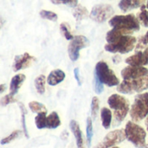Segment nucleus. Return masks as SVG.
Segmentation results:
<instances>
[{
	"label": "nucleus",
	"instance_id": "nucleus-1",
	"mask_svg": "<svg viewBox=\"0 0 148 148\" xmlns=\"http://www.w3.org/2000/svg\"><path fill=\"white\" fill-rule=\"evenodd\" d=\"M108 23L112 28L123 29L130 34L140 29V22L134 14L114 16L110 18Z\"/></svg>",
	"mask_w": 148,
	"mask_h": 148
},
{
	"label": "nucleus",
	"instance_id": "nucleus-2",
	"mask_svg": "<svg viewBox=\"0 0 148 148\" xmlns=\"http://www.w3.org/2000/svg\"><path fill=\"white\" fill-rule=\"evenodd\" d=\"M108 104L111 109L114 110V116L116 123H121L127 117L128 112H130L129 101L122 95L114 94L109 96Z\"/></svg>",
	"mask_w": 148,
	"mask_h": 148
},
{
	"label": "nucleus",
	"instance_id": "nucleus-3",
	"mask_svg": "<svg viewBox=\"0 0 148 148\" xmlns=\"http://www.w3.org/2000/svg\"><path fill=\"white\" fill-rule=\"evenodd\" d=\"M136 42H137L136 37L131 35H125L118 38L113 43H107L104 48L105 50L109 53L127 54L136 47Z\"/></svg>",
	"mask_w": 148,
	"mask_h": 148
},
{
	"label": "nucleus",
	"instance_id": "nucleus-4",
	"mask_svg": "<svg viewBox=\"0 0 148 148\" xmlns=\"http://www.w3.org/2000/svg\"><path fill=\"white\" fill-rule=\"evenodd\" d=\"M126 137L135 147L145 148L147 133L146 130L140 126L137 125L134 121H128L125 128Z\"/></svg>",
	"mask_w": 148,
	"mask_h": 148
},
{
	"label": "nucleus",
	"instance_id": "nucleus-5",
	"mask_svg": "<svg viewBox=\"0 0 148 148\" xmlns=\"http://www.w3.org/2000/svg\"><path fill=\"white\" fill-rule=\"evenodd\" d=\"M147 89H148V73L136 79L123 80V82L117 86V91L125 95L140 93Z\"/></svg>",
	"mask_w": 148,
	"mask_h": 148
},
{
	"label": "nucleus",
	"instance_id": "nucleus-6",
	"mask_svg": "<svg viewBox=\"0 0 148 148\" xmlns=\"http://www.w3.org/2000/svg\"><path fill=\"white\" fill-rule=\"evenodd\" d=\"M95 76H96L101 82L108 87H115L120 84V80L104 61H100L96 63Z\"/></svg>",
	"mask_w": 148,
	"mask_h": 148
},
{
	"label": "nucleus",
	"instance_id": "nucleus-7",
	"mask_svg": "<svg viewBox=\"0 0 148 148\" xmlns=\"http://www.w3.org/2000/svg\"><path fill=\"white\" fill-rule=\"evenodd\" d=\"M148 115V93L139 94L135 96L134 101L130 109L132 121L138 122L147 117Z\"/></svg>",
	"mask_w": 148,
	"mask_h": 148
},
{
	"label": "nucleus",
	"instance_id": "nucleus-8",
	"mask_svg": "<svg viewBox=\"0 0 148 148\" xmlns=\"http://www.w3.org/2000/svg\"><path fill=\"white\" fill-rule=\"evenodd\" d=\"M89 45L88 39L84 36H76L71 40L70 43L68 46V53L70 60L75 62L79 59L80 50Z\"/></svg>",
	"mask_w": 148,
	"mask_h": 148
},
{
	"label": "nucleus",
	"instance_id": "nucleus-9",
	"mask_svg": "<svg viewBox=\"0 0 148 148\" xmlns=\"http://www.w3.org/2000/svg\"><path fill=\"white\" fill-rule=\"evenodd\" d=\"M114 13V8L109 4H97L95 5L90 12V17L93 21L101 23L110 18Z\"/></svg>",
	"mask_w": 148,
	"mask_h": 148
},
{
	"label": "nucleus",
	"instance_id": "nucleus-10",
	"mask_svg": "<svg viewBox=\"0 0 148 148\" xmlns=\"http://www.w3.org/2000/svg\"><path fill=\"white\" fill-rule=\"evenodd\" d=\"M125 139H127L125 130L118 129V130H114V131L108 133L105 136L101 144L104 146L105 148H111L121 143L122 141L125 140Z\"/></svg>",
	"mask_w": 148,
	"mask_h": 148
},
{
	"label": "nucleus",
	"instance_id": "nucleus-11",
	"mask_svg": "<svg viewBox=\"0 0 148 148\" xmlns=\"http://www.w3.org/2000/svg\"><path fill=\"white\" fill-rule=\"evenodd\" d=\"M148 73V69L144 66H127L121 70L123 80H133L141 77Z\"/></svg>",
	"mask_w": 148,
	"mask_h": 148
},
{
	"label": "nucleus",
	"instance_id": "nucleus-12",
	"mask_svg": "<svg viewBox=\"0 0 148 148\" xmlns=\"http://www.w3.org/2000/svg\"><path fill=\"white\" fill-rule=\"evenodd\" d=\"M36 61V58L30 56L29 53H23V55L16 56L13 62V69L14 71H19L21 69H24L29 66Z\"/></svg>",
	"mask_w": 148,
	"mask_h": 148
},
{
	"label": "nucleus",
	"instance_id": "nucleus-13",
	"mask_svg": "<svg viewBox=\"0 0 148 148\" xmlns=\"http://www.w3.org/2000/svg\"><path fill=\"white\" fill-rule=\"evenodd\" d=\"M126 62L131 66H146L148 64V60L144 51H137L134 56L127 57Z\"/></svg>",
	"mask_w": 148,
	"mask_h": 148
},
{
	"label": "nucleus",
	"instance_id": "nucleus-14",
	"mask_svg": "<svg viewBox=\"0 0 148 148\" xmlns=\"http://www.w3.org/2000/svg\"><path fill=\"white\" fill-rule=\"evenodd\" d=\"M66 77L65 73L62 69H55L49 73L47 77V82L50 86H56L64 81Z\"/></svg>",
	"mask_w": 148,
	"mask_h": 148
},
{
	"label": "nucleus",
	"instance_id": "nucleus-15",
	"mask_svg": "<svg viewBox=\"0 0 148 148\" xmlns=\"http://www.w3.org/2000/svg\"><path fill=\"white\" fill-rule=\"evenodd\" d=\"M25 79H26V76L23 74H17L14 75L10 84V94L15 96V95H16V93L18 92L19 88L22 87Z\"/></svg>",
	"mask_w": 148,
	"mask_h": 148
},
{
	"label": "nucleus",
	"instance_id": "nucleus-16",
	"mask_svg": "<svg viewBox=\"0 0 148 148\" xmlns=\"http://www.w3.org/2000/svg\"><path fill=\"white\" fill-rule=\"evenodd\" d=\"M70 129L75 138L76 141V146L77 148H83V138H82V134L80 128V126L77 121L72 120L69 123Z\"/></svg>",
	"mask_w": 148,
	"mask_h": 148
},
{
	"label": "nucleus",
	"instance_id": "nucleus-17",
	"mask_svg": "<svg viewBox=\"0 0 148 148\" xmlns=\"http://www.w3.org/2000/svg\"><path fill=\"white\" fill-rule=\"evenodd\" d=\"M101 119L102 126L105 129H109L112 123V112L108 108H102L101 109Z\"/></svg>",
	"mask_w": 148,
	"mask_h": 148
},
{
	"label": "nucleus",
	"instance_id": "nucleus-18",
	"mask_svg": "<svg viewBox=\"0 0 148 148\" xmlns=\"http://www.w3.org/2000/svg\"><path fill=\"white\" fill-rule=\"evenodd\" d=\"M61 125V121L59 115L56 112H52L47 116V128L56 129Z\"/></svg>",
	"mask_w": 148,
	"mask_h": 148
},
{
	"label": "nucleus",
	"instance_id": "nucleus-19",
	"mask_svg": "<svg viewBox=\"0 0 148 148\" xmlns=\"http://www.w3.org/2000/svg\"><path fill=\"white\" fill-rule=\"evenodd\" d=\"M73 16L77 22H80L88 16V10L86 7L78 4L73 10Z\"/></svg>",
	"mask_w": 148,
	"mask_h": 148
},
{
	"label": "nucleus",
	"instance_id": "nucleus-20",
	"mask_svg": "<svg viewBox=\"0 0 148 148\" xmlns=\"http://www.w3.org/2000/svg\"><path fill=\"white\" fill-rule=\"evenodd\" d=\"M45 83H46V77L43 75H38L35 80V87L39 95H43L45 92Z\"/></svg>",
	"mask_w": 148,
	"mask_h": 148
},
{
	"label": "nucleus",
	"instance_id": "nucleus-21",
	"mask_svg": "<svg viewBox=\"0 0 148 148\" xmlns=\"http://www.w3.org/2000/svg\"><path fill=\"white\" fill-rule=\"evenodd\" d=\"M47 113H40L35 118L36 126L38 129L47 128Z\"/></svg>",
	"mask_w": 148,
	"mask_h": 148
},
{
	"label": "nucleus",
	"instance_id": "nucleus-22",
	"mask_svg": "<svg viewBox=\"0 0 148 148\" xmlns=\"http://www.w3.org/2000/svg\"><path fill=\"white\" fill-rule=\"evenodd\" d=\"M29 108L33 113L40 114V113H47V108L46 107L38 102V101H30L29 103Z\"/></svg>",
	"mask_w": 148,
	"mask_h": 148
},
{
	"label": "nucleus",
	"instance_id": "nucleus-23",
	"mask_svg": "<svg viewBox=\"0 0 148 148\" xmlns=\"http://www.w3.org/2000/svg\"><path fill=\"white\" fill-rule=\"evenodd\" d=\"M19 108L21 110V123H22V127H23V130L24 133V135L26 138H29V134H28V130L26 127V120H25V116L27 114V109L24 107V105L23 103H19Z\"/></svg>",
	"mask_w": 148,
	"mask_h": 148
},
{
	"label": "nucleus",
	"instance_id": "nucleus-24",
	"mask_svg": "<svg viewBox=\"0 0 148 148\" xmlns=\"http://www.w3.org/2000/svg\"><path fill=\"white\" fill-rule=\"evenodd\" d=\"M140 12L138 15V18L140 22V23L145 26V27H148V10H147V6L146 4L142 5L140 7Z\"/></svg>",
	"mask_w": 148,
	"mask_h": 148
},
{
	"label": "nucleus",
	"instance_id": "nucleus-25",
	"mask_svg": "<svg viewBox=\"0 0 148 148\" xmlns=\"http://www.w3.org/2000/svg\"><path fill=\"white\" fill-rule=\"evenodd\" d=\"M87 145L88 147H91V142H92V138L94 134L93 131V123H92V119L88 117L87 119Z\"/></svg>",
	"mask_w": 148,
	"mask_h": 148
},
{
	"label": "nucleus",
	"instance_id": "nucleus-26",
	"mask_svg": "<svg viewBox=\"0 0 148 148\" xmlns=\"http://www.w3.org/2000/svg\"><path fill=\"white\" fill-rule=\"evenodd\" d=\"M40 16L43 19H47L52 22H56L58 19V16L56 13L50 11V10H42L40 11Z\"/></svg>",
	"mask_w": 148,
	"mask_h": 148
},
{
	"label": "nucleus",
	"instance_id": "nucleus-27",
	"mask_svg": "<svg viewBox=\"0 0 148 148\" xmlns=\"http://www.w3.org/2000/svg\"><path fill=\"white\" fill-rule=\"evenodd\" d=\"M99 106H100V101H99L98 97H96V96L93 97L92 101H91V115H92V118L94 120H95L97 118V114L99 111Z\"/></svg>",
	"mask_w": 148,
	"mask_h": 148
},
{
	"label": "nucleus",
	"instance_id": "nucleus-28",
	"mask_svg": "<svg viewBox=\"0 0 148 148\" xmlns=\"http://www.w3.org/2000/svg\"><path fill=\"white\" fill-rule=\"evenodd\" d=\"M60 30H61V33H62V35L67 39V40H73L74 39V36L70 33V31H69V27H68V24L67 23H61V25H60Z\"/></svg>",
	"mask_w": 148,
	"mask_h": 148
},
{
	"label": "nucleus",
	"instance_id": "nucleus-29",
	"mask_svg": "<svg viewBox=\"0 0 148 148\" xmlns=\"http://www.w3.org/2000/svg\"><path fill=\"white\" fill-rule=\"evenodd\" d=\"M20 134H21V131H19V130H16V131L12 132L9 136H7V137L2 139V140H1V145H6V144L10 143L11 141H13V140H15L16 138H18Z\"/></svg>",
	"mask_w": 148,
	"mask_h": 148
},
{
	"label": "nucleus",
	"instance_id": "nucleus-30",
	"mask_svg": "<svg viewBox=\"0 0 148 148\" xmlns=\"http://www.w3.org/2000/svg\"><path fill=\"white\" fill-rule=\"evenodd\" d=\"M54 4H66L70 7H76L78 5V0H50Z\"/></svg>",
	"mask_w": 148,
	"mask_h": 148
},
{
	"label": "nucleus",
	"instance_id": "nucleus-31",
	"mask_svg": "<svg viewBox=\"0 0 148 148\" xmlns=\"http://www.w3.org/2000/svg\"><path fill=\"white\" fill-rule=\"evenodd\" d=\"M119 8L124 12L128 11L129 10L133 9L132 0H121L119 3Z\"/></svg>",
	"mask_w": 148,
	"mask_h": 148
},
{
	"label": "nucleus",
	"instance_id": "nucleus-32",
	"mask_svg": "<svg viewBox=\"0 0 148 148\" xmlns=\"http://www.w3.org/2000/svg\"><path fill=\"white\" fill-rule=\"evenodd\" d=\"M15 101H16V100L14 98V95L9 94V95L3 96V97L1 99V101H0V102H1V105H2L3 107H5V106H7L8 104L11 103V102H15Z\"/></svg>",
	"mask_w": 148,
	"mask_h": 148
},
{
	"label": "nucleus",
	"instance_id": "nucleus-33",
	"mask_svg": "<svg viewBox=\"0 0 148 148\" xmlns=\"http://www.w3.org/2000/svg\"><path fill=\"white\" fill-rule=\"evenodd\" d=\"M104 90V87H103V83L101 82V81L95 76V91L97 95H101Z\"/></svg>",
	"mask_w": 148,
	"mask_h": 148
},
{
	"label": "nucleus",
	"instance_id": "nucleus-34",
	"mask_svg": "<svg viewBox=\"0 0 148 148\" xmlns=\"http://www.w3.org/2000/svg\"><path fill=\"white\" fill-rule=\"evenodd\" d=\"M148 44V31L147 32V34L144 36H142L141 38H140V40H139V43H138V45H137V47H136V49H137V51H140V49H142V48H144L146 45H147Z\"/></svg>",
	"mask_w": 148,
	"mask_h": 148
},
{
	"label": "nucleus",
	"instance_id": "nucleus-35",
	"mask_svg": "<svg viewBox=\"0 0 148 148\" xmlns=\"http://www.w3.org/2000/svg\"><path fill=\"white\" fill-rule=\"evenodd\" d=\"M74 74H75V78L77 82V84L78 86H81L82 83V79L81 78V75H80V70H79V68H75L74 69Z\"/></svg>",
	"mask_w": 148,
	"mask_h": 148
},
{
	"label": "nucleus",
	"instance_id": "nucleus-36",
	"mask_svg": "<svg viewBox=\"0 0 148 148\" xmlns=\"http://www.w3.org/2000/svg\"><path fill=\"white\" fill-rule=\"evenodd\" d=\"M145 1H146V0H132V3H133V9H136V8L141 7L142 5H144V2H145Z\"/></svg>",
	"mask_w": 148,
	"mask_h": 148
},
{
	"label": "nucleus",
	"instance_id": "nucleus-37",
	"mask_svg": "<svg viewBox=\"0 0 148 148\" xmlns=\"http://www.w3.org/2000/svg\"><path fill=\"white\" fill-rule=\"evenodd\" d=\"M121 57L119 56H114L113 57V62H114L115 64H117L118 62H121Z\"/></svg>",
	"mask_w": 148,
	"mask_h": 148
},
{
	"label": "nucleus",
	"instance_id": "nucleus-38",
	"mask_svg": "<svg viewBox=\"0 0 148 148\" xmlns=\"http://www.w3.org/2000/svg\"><path fill=\"white\" fill-rule=\"evenodd\" d=\"M0 88H0V93L3 94V93L5 91V89H6L5 84H1V85H0Z\"/></svg>",
	"mask_w": 148,
	"mask_h": 148
},
{
	"label": "nucleus",
	"instance_id": "nucleus-39",
	"mask_svg": "<svg viewBox=\"0 0 148 148\" xmlns=\"http://www.w3.org/2000/svg\"><path fill=\"white\" fill-rule=\"evenodd\" d=\"M95 148H105V147H104V146H103L101 143H100L99 145H97V146H96Z\"/></svg>",
	"mask_w": 148,
	"mask_h": 148
},
{
	"label": "nucleus",
	"instance_id": "nucleus-40",
	"mask_svg": "<svg viewBox=\"0 0 148 148\" xmlns=\"http://www.w3.org/2000/svg\"><path fill=\"white\" fill-rule=\"evenodd\" d=\"M146 127H147V129L148 131V115L147 117V119H146Z\"/></svg>",
	"mask_w": 148,
	"mask_h": 148
},
{
	"label": "nucleus",
	"instance_id": "nucleus-41",
	"mask_svg": "<svg viewBox=\"0 0 148 148\" xmlns=\"http://www.w3.org/2000/svg\"><path fill=\"white\" fill-rule=\"evenodd\" d=\"M146 6H147V9H148V1H147V5H146Z\"/></svg>",
	"mask_w": 148,
	"mask_h": 148
},
{
	"label": "nucleus",
	"instance_id": "nucleus-42",
	"mask_svg": "<svg viewBox=\"0 0 148 148\" xmlns=\"http://www.w3.org/2000/svg\"><path fill=\"white\" fill-rule=\"evenodd\" d=\"M111 148H120V147H111Z\"/></svg>",
	"mask_w": 148,
	"mask_h": 148
},
{
	"label": "nucleus",
	"instance_id": "nucleus-43",
	"mask_svg": "<svg viewBox=\"0 0 148 148\" xmlns=\"http://www.w3.org/2000/svg\"><path fill=\"white\" fill-rule=\"evenodd\" d=\"M145 148H148V145L147 146H146V147H145Z\"/></svg>",
	"mask_w": 148,
	"mask_h": 148
}]
</instances>
